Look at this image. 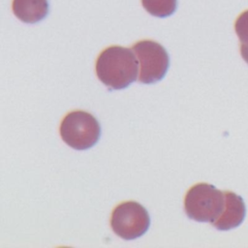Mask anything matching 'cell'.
I'll return each instance as SVG.
<instances>
[{
    "mask_svg": "<svg viewBox=\"0 0 248 248\" xmlns=\"http://www.w3.org/2000/svg\"><path fill=\"white\" fill-rule=\"evenodd\" d=\"M138 59L127 47L109 46L101 52L96 61L97 77L109 89L128 87L138 78Z\"/></svg>",
    "mask_w": 248,
    "mask_h": 248,
    "instance_id": "1",
    "label": "cell"
},
{
    "mask_svg": "<svg viewBox=\"0 0 248 248\" xmlns=\"http://www.w3.org/2000/svg\"><path fill=\"white\" fill-rule=\"evenodd\" d=\"M224 192L212 184L197 183L186 193L184 209L187 216L198 222H214L224 208Z\"/></svg>",
    "mask_w": 248,
    "mask_h": 248,
    "instance_id": "2",
    "label": "cell"
},
{
    "mask_svg": "<svg viewBox=\"0 0 248 248\" xmlns=\"http://www.w3.org/2000/svg\"><path fill=\"white\" fill-rule=\"evenodd\" d=\"M60 135L64 142L77 150L94 146L101 136L98 120L89 112L76 110L69 112L60 125Z\"/></svg>",
    "mask_w": 248,
    "mask_h": 248,
    "instance_id": "3",
    "label": "cell"
},
{
    "mask_svg": "<svg viewBox=\"0 0 248 248\" xmlns=\"http://www.w3.org/2000/svg\"><path fill=\"white\" fill-rule=\"evenodd\" d=\"M133 51L140 64V82L151 84L163 79L169 70L170 57L162 45L149 40L140 41L133 46Z\"/></svg>",
    "mask_w": 248,
    "mask_h": 248,
    "instance_id": "4",
    "label": "cell"
},
{
    "mask_svg": "<svg viewBox=\"0 0 248 248\" xmlns=\"http://www.w3.org/2000/svg\"><path fill=\"white\" fill-rule=\"evenodd\" d=\"M150 217L147 210L137 202H125L117 205L110 218L114 233L126 240L143 235L149 229Z\"/></svg>",
    "mask_w": 248,
    "mask_h": 248,
    "instance_id": "5",
    "label": "cell"
},
{
    "mask_svg": "<svg viewBox=\"0 0 248 248\" xmlns=\"http://www.w3.org/2000/svg\"><path fill=\"white\" fill-rule=\"evenodd\" d=\"M224 208L220 216L212 222L214 228L219 231H229L240 226L246 214V206L243 199L232 191H224Z\"/></svg>",
    "mask_w": 248,
    "mask_h": 248,
    "instance_id": "6",
    "label": "cell"
},
{
    "mask_svg": "<svg viewBox=\"0 0 248 248\" xmlns=\"http://www.w3.org/2000/svg\"><path fill=\"white\" fill-rule=\"evenodd\" d=\"M47 0H13L15 16L25 23H36L48 14Z\"/></svg>",
    "mask_w": 248,
    "mask_h": 248,
    "instance_id": "7",
    "label": "cell"
},
{
    "mask_svg": "<svg viewBox=\"0 0 248 248\" xmlns=\"http://www.w3.org/2000/svg\"><path fill=\"white\" fill-rule=\"evenodd\" d=\"M145 11L157 17H167L174 14L177 0H141Z\"/></svg>",
    "mask_w": 248,
    "mask_h": 248,
    "instance_id": "8",
    "label": "cell"
},
{
    "mask_svg": "<svg viewBox=\"0 0 248 248\" xmlns=\"http://www.w3.org/2000/svg\"><path fill=\"white\" fill-rule=\"evenodd\" d=\"M234 30L241 44H248V10L238 16L234 23Z\"/></svg>",
    "mask_w": 248,
    "mask_h": 248,
    "instance_id": "9",
    "label": "cell"
},
{
    "mask_svg": "<svg viewBox=\"0 0 248 248\" xmlns=\"http://www.w3.org/2000/svg\"><path fill=\"white\" fill-rule=\"evenodd\" d=\"M240 53L246 63H248V44L240 45Z\"/></svg>",
    "mask_w": 248,
    "mask_h": 248,
    "instance_id": "10",
    "label": "cell"
}]
</instances>
